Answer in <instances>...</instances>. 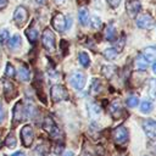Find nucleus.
I'll list each match as a JSON object with an SVG mask.
<instances>
[{
    "label": "nucleus",
    "mask_w": 156,
    "mask_h": 156,
    "mask_svg": "<svg viewBox=\"0 0 156 156\" xmlns=\"http://www.w3.org/2000/svg\"><path fill=\"white\" fill-rule=\"evenodd\" d=\"M111 136L117 145H124L128 141V130L124 126H118L112 130Z\"/></svg>",
    "instance_id": "f257e3e1"
},
{
    "label": "nucleus",
    "mask_w": 156,
    "mask_h": 156,
    "mask_svg": "<svg viewBox=\"0 0 156 156\" xmlns=\"http://www.w3.org/2000/svg\"><path fill=\"white\" fill-rule=\"evenodd\" d=\"M41 43L44 49L48 52H54L55 51V35L51 32V29L46 28L43 32V37H41Z\"/></svg>",
    "instance_id": "f03ea898"
},
{
    "label": "nucleus",
    "mask_w": 156,
    "mask_h": 156,
    "mask_svg": "<svg viewBox=\"0 0 156 156\" xmlns=\"http://www.w3.org/2000/svg\"><path fill=\"white\" fill-rule=\"evenodd\" d=\"M50 93H51V99H52L54 102H60L62 100H67L68 99L67 89L63 85H60V84L52 85L51 89H50Z\"/></svg>",
    "instance_id": "7ed1b4c3"
},
{
    "label": "nucleus",
    "mask_w": 156,
    "mask_h": 156,
    "mask_svg": "<svg viewBox=\"0 0 156 156\" xmlns=\"http://www.w3.org/2000/svg\"><path fill=\"white\" fill-rule=\"evenodd\" d=\"M85 80H87L85 74L82 73V72H79V71H76V72L72 73L71 77H69V83H71V85H72L74 89H77V90H80V89L84 88Z\"/></svg>",
    "instance_id": "20e7f679"
},
{
    "label": "nucleus",
    "mask_w": 156,
    "mask_h": 156,
    "mask_svg": "<svg viewBox=\"0 0 156 156\" xmlns=\"http://www.w3.org/2000/svg\"><path fill=\"white\" fill-rule=\"evenodd\" d=\"M43 128L44 130L51 136V138H57L60 136V129L56 126V123L54 122V119L51 117H46L43 122Z\"/></svg>",
    "instance_id": "39448f33"
},
{
    "label": "nucleus",
    "mask_w": 156,
    "mask_h": 156,
    "mask_svg": "<svg viewBox=\"0 0 156 156\" xmlns=\"http://www.w3.org/2000/svg\"><path fill=\"white\" fill-rule=\"evenodd\" d=\"M27 117H28V115H27L26 106H23L22 101H18L13 107V123L17 124V123L22 122L23 119H26Z\"/></svg>",
    "instance_id": "423d86ee"
},
{
    "label": "nucleus",
    "mask_w": 156,
    "mask_h": 156,
    "mask_svg": "<svg viewBox=\"0 0 156 156\" xmlns=\"http://www.w3.org/2000/svg\"><path fill=\"white\" fill-rule=\"evenodd\" d=\"M27 18H28L27 9L23 7V6H21V5L17 6L16 10H15V12H13V21L16 22V24H17L18 27H22V26L26 23Z\"/></svg>",
    "instance_id": "0eeeda50"
},
{
    "label": "nucleus",
    "mask_w": 156,
    "mask_h": 156,
    "mask_svg": "<svg viewBox=\"0 0 156 156\" xmlns=\"http://www.w3.org/2000/svg\"><path fill=\"white\" fill-rule=\"evenodd\" d=\"M143 128L145 134L151 139L152 141H156V121L155 119H144L143 121Z\"/></svg>",
    "instance_id": "6e6552de"
},
{
    "label": "nucleus",
    "mask_w": 156,
    "mask_h": 156,
    "mask_svg": "<svg viewBox=\"0 0 156 156\" xmlns=\"http://www.w3.org/2000/svg\"><path fill=\"white\" fill-rule=\"evenodd\" d=\"M51 26L57 32H63L67 29V21L62 13H56L51 20Z\"/></svg>",
    "instance_id": "1a4fd4ad"
},
{
    "label": "nucleus",
    "mask_w": 156,
    "mask_h": 156,
    "mask_svg": "<svg viewBox=\"0 0 156 156\" xmlns=\"http://www.w3.org/2000/svg\"><path fill=\"white\" fill-rule=\"evenodd\" d=\"M136 24H138L139 28L150 29V28L154 27L155 21H154V18H152L150 15H147V13H141V15H139L138 18H136Z\"/></svg>",
    "instance_id": "9d476101"
},
{
    "label": "nucleus",
    "mask_w": 156,
    "mask_h": 156,
    "mask_svg": "<svg viewBox=\"0 0 156 156\" xmlns=\"http://www.w3.org/2000/svg\"><path fill=\"white\" fill-rule=\"evenodd\" d=\"M21 138H22V144L24 146H30L33 138H34V132L32 126H24L21 130Z\"/></svg>",
    "instance_id": "9b49d317"
},
{
    "label": "nucleus",
    "mask_w": 156,
    "mask_h": 156,
    "mask_svg": "<svg viewBox=\"0 0 156 156\" xmlns=\"http://www.w3.org/2000/svg\"><path fill=\"white\" fill-rule=\"evenodd\" d=\"M108 111H110V115L112 118L115 119H118L122 117L124 110H123V106L122 104L118 101V100H113L111 104H110V107H108Z\"/></svg>",
    "instance_id": "f8f14e48"
},
{
    "label": "nucleus",
    "mask_w": 156,
    "mask_h": 156,
    "mask_svg": "<svg viewBox=\"0 0 156 156\" xmlns=\"http://www.w3.org/2000/svg\"><path fill=\"white\" fill-rule=\"evenodd\" d=\"M140 0H127L126 2V10H127V13L128 16L130 17H135L139 11H140Z\"/></svg>",
    "instance_id": "ddd939ff"
},
{
    "label": "nucleus",
    "mask_w": 156,
    "mask_h": 156,
    "mask_svg": "<svg viewBox=\"0 0 156 156\" xmlns=\"http://www.w3.org/2000/svg\"><path fill=\"white\" fill-rule=\"evenodd\" d=\"M143 56L147 62L156 61V46H146L143 50Z\"/></svg>",
    "instance_id": "4468645a"
},
{
    "label": "nucleus",
    "mask_w": 156,
    "mask_h": 156,
    "mask_svg": "<svg viewBox=\"0 0 156 156\" xmlns=\"http://www.w3.org/2000/svg\"><path fill=\"white\" fill-rule=\"evenodd\" d=\"M105 39L106 40H108V41H115L116 40V28L112 26V24H108V26H106V28H105Z\"/></svg>",
    "instance_id": "2eb2a0df"
},
{
    "label": "nucleus",
    "mask_w": 156,
    "mask_h": 156,
    "mask_svg": "<svg viewBox=\"0 0 156 156\" xmlns=\"http://www.w3.org/2000/svg\"><path fill=\"white\" fill-rule=\"evenodd\" d=\"M21 44H22V40H21V37L18 35V34H15L10 40H9V48L11 49V50H15V51H17V50H20V48H21Z\"/></svg>",
    "instance_id": "dca6fc26"
},
{
    "label": "nucleus",
    "mask_w": 156,
    "mask_h": 156,
    "mask_svg": "<svg viewBox=\"0 0 156 156\" xmlns=\"http://www.w3.org/2000/svg\"><path fill=\"white\" fill-rule=\"evenodd\" d=\"M88 112L93 118H96L101 113V107L95 102H89L88 104Z\"/></svg>",
    "instance_id": "f3484780"
},
{
    "label": "nucleus",
    "mask_w": 156,
    "mask_h": 156,
    "mask_svg": "<svg viewBox=\"0 0 156 156\" xmlns=\"http://www.w3.org/2000/svg\"><path fill=\"white\" fill-rule=\"evenodd\" d=\"M26 35L29 40V43H35L37 41V38H38V30L37 28H34V26H30L26 29Z\"/></svg>",
    "instance_id": "a211bd4d"
},
{
    "label": "nucleus",
    "mask_w": 156,
    "mask_h": 156,
    "mask_svg": "<svg viewBox=\"0 0 156 156\" xmlns=\"http://www.w3.org/2000/svg\"><path fill=\"white\" fill-rule=\"evenodd\" d=\"M29 78H30V72H29L28 67L22 65L18 71V79L21 82H27V80H29Z\"/></svg>",
    "instance_id": "6ab92c4d"
},
{
    "label": "nucleus",
    "mask_w": 156,
    "mask_h": 156,
    "mask_svg": "<svg viewBox=\"0 0 156 156\" xmlns=\"http://www.w3.org/2000/svg\"><path fill=\"white\" fill-rule=\"evenodd\" d=\"M78 20H79V23L82 26H85L89 21V12L85 7H80L79 9V12H78Z\"/></svg>",
    "instance_id": "aec40b11"
},
{
    "label": "nucleus",
    "mask_w": 156,
    "mask_h": 156,
    "mask_svg": "<svg viewBox=\"0 0 156 156\" xmlns=\"http://www.w3.org/2000/svg\"><path fill=\"white\" fill-rule=\"evenodd\" d=\"M101 89H102L101 80H100L99 78H94V79L91 80V85H90V91H91V94L96 95V94H99V93L101 91Z\"/></svg>",
    "instance_id": "412c9836"
},
{
    "label": "nucleus",
    "mask_w": 156,
    "mask_h": 156,
    "mask_svg": "<svg viewBox=\"0 0 156 156\" xmlns=\"http://www.w3.org/2000/svg\"><path fill=\"white\" fill-rule=\"evenodd\" d=\"M134 66L136 69H145L147 67V61L145 60V57L143 55H138L135 57V61H134Z\"/></svg>",
    "instance_id": "4be33fe9"
},
{
    "label": "nucleus",
    "mask_w": 156,
    "mask_h": 156,
    "mask_svg": "<svg viewBox=\"0 0 156 156\" xmlns=\"http://www.w3.org/2000/svg\"><path fill=\"white\" fill-rule=\"evenodd\" d=\"M104 57L106 58V60H108V61H112V60H115L116 57H117V55H118V51L115 49V48H108V49H106V50H104Z\"/></svg>",
    "instance_id": "5701e85b"
},
{
    "label": "nucleus",
    "mask_w": 156,
    "mask_h": 156,
    "mask_svg": "<svg viewBox=\"0 0 156 156\" xmlns=\"http://www.w3.org/2000/svg\"><path fill=\"white\" fill-rule=\"evenodd\" d=\"M116 71H117V67H116V66H111V65L104 66V67L101 68V72H102V74H104L106 78H111V77L116 73Z\"/></svg>",
    "instance_id": "b1692460"
},
{
    "label": "nucleus",
    "mask_w": 156,
    "mask_h": 156,
    "mask_svg": "<svg viewBox=\"0 0 156 156\" xmlns=\"http://www.w3.org/2000/svg\"><path fill=\"white\" fill-rule=\"evenodd\" d=\"M78 60H79V63L83 66V67H89L90 65V58H89V55L87 52H80L78 55Z\"/></svg>",
    "instance_id": "393cba45"
},
{
    "label": "nucleus",
    "mask_w": 156,
    "mask_h": 156,
    "mask_svg": "<svg viewBox=\"0 0 156 156\" xmlns=\"http://www.w3.org/2000/svg\"><path fill=\"white\" fill-rule=\"evenodd\" d=\"M4 94L7 98H11L12 95H15V88L10 82H4Z\"/></svg>",
    "instance_id": "a878e982"
},
{
    "label": "nucleus",
    "mask_w": 156,
    "mask_h": 156,
    "mask_svg": "<svg viewBox=\"0 0 156 156\" xmlns=\"http://www.w3.org/2000/svg\"><path fill=\"white\" fill-rule=\"evenodd\" d=\"M152 102H150L149 100H144V101H141V104H140V111L143 112V113H149L151 110H152Z\"/></svg>",
    "instance_id": "bb28decb"
},
{
    "label": "nucleus",
    "mask_w": 156,
    "mask_h": 156,
    "mask_svg": "<svg viewBox=\"0 0 156 156\" xmlns=\"http://www.w3.org/2000/svg\"><path fill=\"white\" fill-rule=\"evenodd\" d=\"M126 102H127V106H129V107H135V106H138V104H139V98H138L136 95H129V96L127 98Z\"/></svg>",
    "instance_id": "cd10ccee"
},
{
    "label": "nucleus",
    "mask_w": 156,
    "mask_h": 156,
    "mask_svg": "<svg viewBox=\"0 0 156 156\" xmlns=\"http://www.w3.org/2000/svg\"><path fill=\"white\" fill-rule=\"evenodd\" d=\"M5 144H6V146L7 147H10V149H12V147H15L16 146V136L11 133V134H9L7 135V138L5 139Z\"/></svg>",
    "instance_id": "c85d7f7f"
},
{
    "label": "nucleus",
    "mask_w": 156,
    "mask_h": 156,
    "mask_svg": "<svg viewBox=\"0 0 156 156\" xmlns=\"http://www.w3.org/2000/svg\"><path fill=\"white\" fill-rule=\"evenodd\" d=\"M32 156H45V147H44V145H41V144L37 145L34 147L33 152H32Z\"/></svg>",
    "instance_id": "c756f323"
},
{
    "label": "nucleus",
    "mask_w": 156,
    "mask_h": 156,
    "mask_svg": "<svg viewBox=\"0 0 156 156\" xmlns=\"http://www.w3.org/2000/svg\"><path fill=\"white\" fill-rule=\"evenodd\" d=\"M5 76L9 77V78H12V77L16 76V69H15V67H13L10 62L6 65V68H5Z\"/></svg>",
    "instance_id": "7c9ffc66"
},
{
    "label": "nucleus",
    "mask_w": 156,
    "mask_h": 156,
    "mask_svg": "<svg viewBox=\"0 0 156 156\" xmlns=\"http://www.w3.org/2000/svg\"><path fill=\"white\" fill-rule=\"evenodd\" d=\"M149 91H150V95L156 99V79H151L150 83H149Z\"/></svg>",
    "instance_id": "2f4dec72"
},
{
    "label": "nucleus",
    "mask_w": 156,
    "mask_h": 156,
    "mask_svg": "<svg viewBox=\"0 0 156 156\" xmlns=\"http://www.w3.org/2000/svg\"><path fill=\"white\" fill-rule=\"evenodd\" d=\"M90 22H91V27L94 29H99L101 27V20L98 16H93L91 20H90Z\"/></svg>",
    "instance_id": "473e14b6"
},
{
    "label": "nucleus",
    "mask_w": 156,
    "mask_h": 156,
    "mask_svg": "<svg viewBox=\"0 0 156 156\" xmlns=\"http://www.w3.org/2000/svg\"><path fill=\"white\" fill-rule=\"evenodd\" d=\"M9 39V30L7 29H2L0 32V44H5Z\"/></svg>",
    "instance_id": "72a5a7b5"
},
{
    "label": "nucleus",
    "mask_w": 156,
    "mask_h": 156,
    "mask_svg": "<svg viewBox=\"0 0 156 156\" xmlns=\"http://www.w3.org/2000/svg\"><path fill=\"white\" fill-rule=\"evenodd\" d=\"M124 41H126V38L124 37H121L119 38V40L116 43V46H117V51H119V50H122L123 49V46H124Z\"/></svg>",
    "instance_id": "f704fd0d"
},
{
    "label": "nucleus",
    "mask_w": 156,
    "mask_h": 156,
    "mask_svg": "<svg viewBox=\"0 0 156 156\" xmlns=\"http://www.w3.org/2000/svg\"><path fill=\"white\" fill-rule=\"evenodd\" d=\"M107 2H108L110 6H112V7H117V6L119 5L121 0H107Z\"/></svg>",
    "instance_id": "c9c22d12"
},
{
    "label": "nucleus",
    "mask_w": 156,
    "mask_h": 156,
    "mask_svg": "<svg viewBox=\"0 0 156 156\" xmlns=\"http://www.w3.org/2000/svg\"><path fill=\"white\" fill-rule=\"evenodd\" d=\"M4 117H5V113H4V110H2V105L0 102V122L4 119Z\"/></svg>",
    "instance_id": "e433bc0d"
},
{
    "label": "nucleus",
    "mask_w": 156,
    "mask_h": 156,
    "mask_svg": "<svg viewBox=\"0 0 156 156\" xmlns=\"http://www.w3.org/2000/svg\"><path fill=\"white\" fill-rule=\"evenodd\" d=\"M7 1H9V0H0V10H2V9L7 5Z\"/></svg>",
    "instance_id": "4c0bfd02"
},
{
    "label": "nucleus",
    "mask_w": 156,
    "mask_h": 156,
    "mask_svg": "<svg viewBox=\"0 0 156 156\" xmlns=\"http://www.w3.org/2000/svg\"><path fill=\"white\" fill-rule=\"evenodd\" d=\"M12 156H26V155L22 151H16L15 154H12Z\"/></svg>",
    "instance_id": "58836bf2"
},
{
    "label": "nucleus",
    "mask_w": 156,
    "mask_h": 156,
    "mask_svg": "<svg viewBox=\"0 0 156 156\" xmlns=\"http://www.w3.org/2000/svg\"><path fill=\"white\" fill-rule=\"evenodd\" d=\"M62 156H73V154H72L71 151H66V152H65Z\"/></svg>",
    "instance_id": "ea45409f"
},
{
    "label": "nucleus",
    "mask_w": 156,
    "mask_h": 156,
    "mask_svg": "<svg viewBox=\"0 0 156 156\" xmlns=\"http://www.w3.org/2000/svg\"><path fill=\"white\" fill-rule=\"evenodd\" d=\"M152 71H154V73L156 74V61H155L154 65H152Z\"/></svg>",
    "instance_id": "a19ab883"
},
{
    "label": "nucleus",
    "mask_w": 156,
    "mask_h": 156,
    "mask_svg": "<svg viewBox=\"0 0 156 156\" xmlns=\"http://www.w3.org/2000/svg\"><path fill=\"white\" fill-rule=\"evenodd\" d=\"M35 1H37V2H38V4H40V5H41V4H44V2H45V0H35Z\"/></svg>",
    "instance_id": "79ce46f5"
},
{
    "label": "nucleus",
    "mask_w": 156,
    "mask_h": 156,
    "mask_svg": "<svg viewBox=\"0 0 156 156\" xmlns=\"http://www.w3.org/2000/svg\"><path fill=\"white\" fill-rule=\"evenodd\" d=\"M56 1H57V2H63L65 0H56Z\"/></svg>",
    "instance_id": "37998d69"
},
{
    "label": "nucleus",
    "mask_w": 156,
    "mask_h": 156,
    "mask_svg": "<svg viewBox=\"0 0 156 156\" xmlns=\"http://www.w3.org/2000/svg\"><path fill=\"white\" fill-rule=\"evenodd\" d=\"M0 156H6V155H4V154H0Z\"/></svg>",
    "instance_id": "c03bdc74"
},
{
    "label": "nucleus",
    "mask_w": 156,
    "mask_h": 156,
    "mask_svg": "<svg viewBox=\"0 0 156 156\" xmlns=\"http://www.w3.org/2000/svg\"><path fill=\"white\" fill-rule=\"evenodd\" d=\"M0 146H1V140H0Z\"/></svg>",
    "instance_id": "a18cd8bd"
},
{
    "label": "nucleus",
    "mask_w": 156,
    "mask_h": 156,
    "mask_svg": "<svg viewBox=\"0 0 156 156\" xmlns=\"http://www.w3.org/2000/svg\"><path fill=\"white\" fill-rule=\"evenodd\" d=\"M119 156H124V155H119Z\"/></svg>",
    "instance_id": "49530a36"
}]
</instances>
